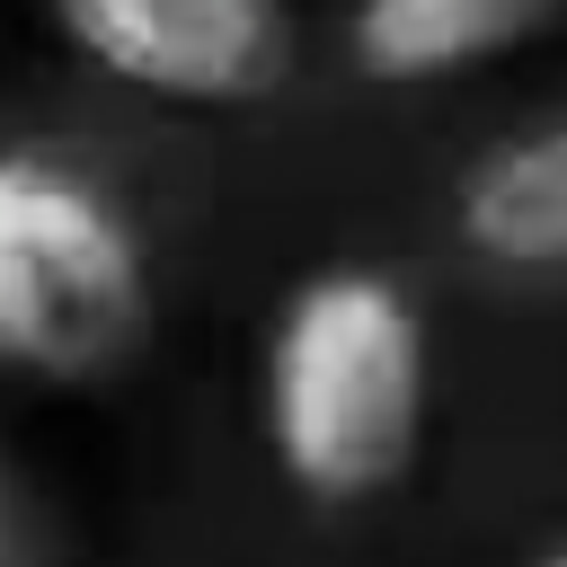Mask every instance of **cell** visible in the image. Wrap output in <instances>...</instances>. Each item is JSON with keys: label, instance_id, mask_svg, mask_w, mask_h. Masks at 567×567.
<instances>
[{"label": "cell", "instance_id": "obj_1", "mask_svg": "<svg viewBox=\"0 0 567 567\" xmlns=\"http://www.w3.org/2000/svg\"><path fill=\"white\" fill-rule=\"evenodd\" d=\"M434 354L416 301L372 266L310 275L266 337V443L319 505H363L408 478L425 443Z\"/></svg>", "mask_w": 567, "mask_h": 567}, {"label": "cell", "instance_id": "obj_2", "mask_svg": "<svg viewBox=\"0 0 567 567\" xmlns=\"http://www.w3.org/2000/svg\"><path fill=\"white\" fill-rule=\"evenodd\" d=\"M151 346V257L106 186L62 159H0V372L97 390Z\"/></svg>", "mask_w": 567, "mask_h": 567}, {"label": "cell", "instance_id": "obj_3", "mask_svg": "<svg viewBox=\"0 0 567 567\" xmlns=\"http://www.w3.org/2000/svg\"><path fill=\"white\" fill-rule=\"evenodd\" d=\"M62 35L142 97L257 106L292 71V0H53Z\"/></svg>", "mask_w": 567, "mask_h": 567}, {"label": "cell", "instance_id": "obj_4", "mask_svg": "<svg viewBox=\"0 0 567 567\" xmlns=\"http://www.w3.org/2000/svg\"><path fill=\"white\" fill-rule=\"evenodd\" d=\"M549 27H567V0H354L346 53L390 89H425L532 53Z\"/></svg>", "mask_w": 567, "mask_h": 567}, {"label": "cell", "instance_id": "obj_5", "mask_svg": "<svg viewBox=\"0 0 567 567\" xmlns=\"http://www.w3.org/2000/svg\"><path fill=\"white\" fill-rule=\"evenodd\" d=\"M461 239L496 266H567V124L496 142L461 186Z\"/></svg>", "mask_w": 567, "mask_h": 567}, {"label": "cell", "instance_id": "obj_6", "mask_svg": "<svg viewBox=\"0 0 567 567\" xmlns=\"http://www.w3.org/2000/svg\"><path fill=\"white\" fill-rule=\"evenodd\" d=\"M44 558H53V514L0 443V567H44Z\"/></svg>", "mask_w": 567, "mask_h": 567}, {"label": "cell", "instance_id": "obj_7", "mask_svg": "<svg viewBox=\"0 0 567 567\" xmlns=\"http://www.w3.org/2000/svg\"><path fill=\"white\" fill-rule=\"evenodd\" d=\"M532 567H567V540H558V549H540V558H532Z\"/></svg>", "mask_w": 567, "mask_h": 567}]
</instances>
